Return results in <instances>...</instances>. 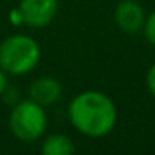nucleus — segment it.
<instances>
[{"label":"nucleus","instance_id":"4","mask_svg":"<svg viewBox=\"0 0 155 155\" xmlns=\"http://www.w3.org/2000/svg\"><path fill=\"white\" fill-rule=\"evenodd\" d=\"M22 20L34 28L47 27L58 12V0H20Z\"/></svg>","mask_w":155,"mask_h":155},{"label":"nucleus","instance_id":"2","mask_svg":"<svg viewBox=\"0 0 155 155\" xmlns=\"http://www.w3.org/2000/svg\"><path fill=\"white\" fill-rule=\"evenodd\" d=\"M40 47L28 35H10L0 44V68L10 75H25L37 67Z\"/></svg>","mask_w":155,"mask_h":155},{"label":"nucleus","instance_id":"11","mask_svg":"<svg viewBox=\"0 0 155 155\" xmlns=\"http://www.w3.org/2000/svg\"><path fill=\"white\" fill-rule=\"evenodd\" d=\"M8 87V80H7V72H4L2 68H0V97H2V94L5 92V88Z\"/></svg>","mask_w":155,"mask_h":155},{"label":"nucleus","instance_id":"1","mask_svg":"<svg viewBox=\"0 0 155 155\" xmlns=\"http://www.w3.org/2000/svg\"><path fill=\"white\" fill-rule=\"evenodd\" d=\"M68 118L82 135L104 137L115 127L117 107L108 95L97 90H85L75 95L68 104Z\"/></svg>","mask_w":155,"mask_h":155},{"label":"nucleus","instance_id":"7","mask_svg":"<svg viewBox=\"0 0 155 155\" xmlns=\"http://www.w3.org/2000/svg\"><path fill=\"white\" fill-rule=\"evenodd\" d=\"M44 155H70L75 150V145L70 137L64 134H54L42 142L40 147Z\"/></svg>","mask_w":155,"mask_h":155},{"label":"nucleus","instance_id":"8","mask_svg":"<svg viewBox=\"0 0 155 155\" xmlns=\"http://www.w3.org/2000/svg\"><path fill=\"white\" fill-rule=\"evenodd\" d=\"M143 30H145V37L152 45H155V10L145 18L143 22Z\"/></svg>","mask_w":155,"mask_h":155},{"label":"nucleus","instance_id":"3","mask_svg":"<svg viewBox=\"0 0 155 155\" xmlns=\"http://www.w3.org/2000/svg\"><path fill=\"white\" fill-rule=\"evenodd\" d=\"M8 125L15 138L20 142L30 143L45 134L47 128V114L45 107L38 105L32 98L18 100L14 104V108L8 117Z\"/></svg>","mask_w":155,"mask_h":155},{"label":"nucleus","instance_id":"10","mask_svg":"<svg viewBox=\"0 0 155 155\" xmlns=\"http://www.w3.org/2000/svg\"><path fill=\"white\" fill-rule=\"evenodd\" d=\"M8 17H10V22L14 25H22L24 24V20H22V15H20V10H18V7L17 8H14V10L10 12V15H8Z\"/></svg>","mask_w":155,"mask_h":155},{"label":"nucleus","instance_id":"9","mask_svg":"<svg viewBox=\"0 0 155 155\" xmlns=\"http://www.w3.org/2000/svg\"><path fill=\"white\" fill-rule=\"evenodd\" d=\"M145 80H147V87H148V90H150V94L155 97V64L148 68Z\"/></svg>","mask_w":155,"mask_h":155},{"label":"nucleus","instance_id":"6","mask_svg":"<svg viewBox=\"0 0 155 155\" xmlns=\"http://www.w3.org/2000/svg\"><path fill=\"white\" fill-rule=\"evenodd\" d=\"M28 95L42 107H50L57 104L62 97V84L52 75H42L35 78L28 87Z\"/></svg>","mask_w":155,"mask_h":155},{"label":"nucleus","instance_id":"5","mask_svg":"<svg viewBox=\"0 0 155 155\" xmlns=\"http://www.w3.org/2000/svg\"><path fill=\"white\" fill-rule=\"evenodd\" d=\"M114 18L120 30L127 32V34H135L143 27L145 14L140 4H137L135 0H122L115 7Z\"/></svg>","mask_w":155,"mask_h":155}]
</instances>
